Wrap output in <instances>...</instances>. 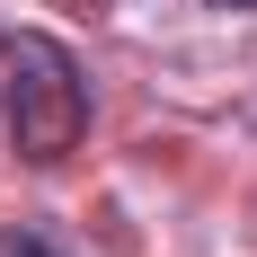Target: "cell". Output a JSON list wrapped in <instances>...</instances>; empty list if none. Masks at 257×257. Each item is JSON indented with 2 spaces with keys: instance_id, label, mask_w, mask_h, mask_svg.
<instances>
[{
  "instance_id": "1",
  "label": "cell",
  "mask_w": 257,
  "mask_h": 257,
  "mask_svg": "<svg viewBox=\"0 0 257 257\" xmlns=\"http://www.w3.org/2000/svg\"><path fill=\"white\" fill-rule=\"evenodd\" d=\"M0 115H9V142H18L36 169L80 151V133H89V71H80V53L62 36H0Z\"/></svg>"
},
{
  "instance_id": "2",
  "label": "cell",
  "mask_w": 257,
  "mask_h": 257,
  "mask_svg": "<svg viewBox=\"0 0 257 257\" xmlns=\"http://www.w3.org/2000/svg\"><path fill=\"white\" fill-rule=\"evenodd\" d=\"M0 257H53V248H45V239H9Z\"/></svg>"
},
{
  "instance_id": "3",
  "label": "cell",
  "mask_w": 257,
  "mask_h": 257,
  "mask_svg": "<svg viewBox=\"0 0 257 257\" xmlns=\"http://www.w3.org/2000/svg\"><path fill=\"white\" fill-rule=\"evenodd\" d=\"M213 9H257V0H213Z\"/></svg>"
}]
</instances>
